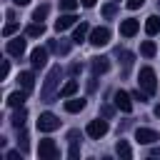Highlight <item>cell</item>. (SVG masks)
<instances>
[{
  "label": "cell",
  "instance_id": "6da1fadb",
  "mask_svg": "<svg viewBox=\"0 0 160 160\" xmlns=\"http://www.w3.org/2000/svg\"><path fill=\"white\" fill-rule=\"evenodd\" d=\"M60 75H62L60 65H52V68L48 70V78H45V85H42V92H40L45 102H50V100H52V95H55V88H58V82H60Z\"/></svg>",
  "mask_w": 160,
  "mask_h": 160
},
{
  "label": "cell",
  "instance_id": "7a4b0ae2",
  "mask_svg": "<svg viewBox=\"0 0 160 160\" xmlns=\"http://www.w3.org/2000/svg\"><path fill=\"white\" fill-rule=\"evenodd\" d=\"M138 80H140V88H142L148 95H152V92L158 90V78H155V70H152V68H140Z\"/></svg>",
  "mask_w": 160,
  "mask_h": 160
},
{
  "label": "cell",
  "instance_id": "3957f363",
  "mask_svg": "<svg viewBox=\"0 0 160 160\" xmlns=\"http://www.w3.org/2000/svg\"><path fill=\"white\" fill-rule=\"evenodd\" d=\"M38 155H40V160H58L60 158V148L55 145V140H40V145H38Z\"/></svg>",
  "mask_w": 160,
  "mask_h": 160
},
{
  "label": "cell",
  "instance_id": "277c9868",
  "mask_svg": "<svg viewBox=\"0 0 160 160\" xmlns=\"http://www.w3.org/2000/svg\"><path fill=\"white\" fill-rule=\"evenodd\" d=\"M58 128H60L58 115H52V112H42V115L38 118V130H40V132H52V130H58Z\"/></svg>",
  "mask_w": 160,
  "mask_h": 160
},
{
  "label": "cell",
  "instance_id": "5b68a950",
  "mask_svg": "<svg viewBox=\"0 0 160 160\" xmlns=\"http://www.w3.org/2000/svg\"><path fill=\"white\" fill-rule=\"evenodd\" d=\"M112 102H115V108L122 110V112H130V110H132V95H128L125 90H115Z\"/></svg>",
  "mask_w": 160,
  "mask_h": 160
},
{
  "label": "cell",
  "instance_id": "8992f818",
  "mask_svg": "<svg viewBox=\"0 0 160 160\" xmlns=\"http://www.w3.org/2000/svg\"><path fill=\"white\" fill-rule=\"evenodd\" d=\"M90 42H92L95 48L108 45V42H110V30H108V28H92V30H90Z\"/></svg>",
  "mask_w": 160,
  "mask_h": 160
},
{
  "label": "cell",
  "instance_id": "52a82bcc",
  "mask_svg": "<svg viewBox=\"0 0 160 160\" xmlns=\"http://www.w3.org/2000/svg\"><path fill=\"white\" fill-rule=\"evenodd\" d=\"M85 132H88L92 140H100V138L108 132V122H105V120H90L88 128H85Z\"/></svg>",
  "mask_w": 160,
  "mask_h": 160
},
{
  "label": "cell",
  "instance_id": "ba28073f",
  "mask_svg": "<svg viewBox=\"0 0 160 160\" xmlns=\"http://www.w3.org/2000/svg\"><path fill=\"white\" fill-rule=\"evenodd\" d=\"M135 140H138L140 145H152V142L160 140V135H158L155 130H150V128H138V130H135Z\"/></svg>",
  "mask_w": 160,
  "mask_h": 160
},
{
  "label": "cell",
  "instance_id": "9c48e42d",
  "mask_svg": "<svg viewBox=\"0 0 160 160\" xmlns=\"http://www.w3.org/2000/svg\"><path fill=\"white\" fill-rule=\"evenodd\" d=\"M5 50H8V55H12V58H22V52H25V40H22V38H12V40H8Z\"/></svg>",
  "mask_w": 160,
  "mask_h": 160
},
{
  "label": "cell",
  "instance_id": "30bf717a",
  "mask_svg": "<svg viewBox=\"0 0 160 160\" xmlns=\"http://www.w3.org/2000/svg\"><path fill=\"white\" fill-rule=\"evenodd\" d=\"M30 62H32L35 70L45 68V62H48V48H35V50L30 52Z\"/></svg>",
  "mask_w": 160,
  "mask_h": 160
},
{
  "label": "cell",
  "instance_id": "8fae6325",
  "mask_svg": "<svg viewBox=\"0 0 160 160\" xmlns=\"http://www.w3.org/2000/svg\"><path fill=\"white\" fill-rule=\"evenodd\" d=\"M75 20H78V18H75L72 12H62V15L55 20V30H58V32H62V30L72 28V25H75Z\"/></svg>",
  "mask_w": 160,
  "mask_h": 160
},
{
  "label": "cell",
  "instance_id": "7c38bea8",
  "mask_svg": "<svg viewBox=\"0 0 160 160\" xmlns=\"http://www.w3.org/2000/svg\"><path fill=\"white\" fill-rule=\"evenodd\" d=\"M138 30H140V22H138V20H132V18H128V20H122V22H120V35H125V38H132Z\"/></svg>",
  "mask_w": 160,
  "mask_h": 160
},
{
  "label": "cell",
  "instance_id": "4fadbf2b",
  "mask_svg": "<svg viewBox=\"0 0 160 160\" xmlns=\"http://www.w3.org/2000/svg\"><path fill=\"white\" fill-rule=\"evenodd\" d=\"M90 68H92V75H102V72H108V70H110V60H108L105 55H100V58H92Z\"/></svg>",
  "mask_w": 160,
  "mask_h": 160
},
{
  "label": "cell",
  "instance_id": "5bb4252c",
  "mask_svg": "<svg viewBox=\"0 0 160 160\" xmlns=\"http://www.w3.org/2000/svg\"><path fill=\"white\" fill-rule=\"evenodd\" d=\"M18 80H20V88H22L25 92H32V88H35V75H32L30 70L20 72V75H18Z\"/></svg>",
  "mask_w": 160,
  "mask_h": 160
},
{
  "label": "cell",
  "instance_id": "9a60e30c",
  "mask_svg": "<svg viewBox=\"0 0 160 160\" xmlns=\"http://www.w3.org/2000/svg\"><path fill=\"white\" fill-rule=\"evenodd\" d=\"M28 95H30V92H25V90H15V92L8 95V105H10V108H22V102L28 100Z\"/></svg>",
  "mask_w": 160,
  "mask_h": 160
},
{
  "label": "cell",
  "instance_id": "2e32d148",
  "mask_svg": "<svg viewBox=\"0 0 160 160\" xmlns=\"http://www.w3.org/2000/svg\"><path fill=\"white\" fill-rule=\"evenodd\" d=\"M88 35H90V25H88V22H80V25L75 28V32H72V42L80 45V42L88 40Z\"/></svg>",
  "mask_w": 160,
  "mask_h": 160
},
{
  "label": "cell",
  "instance_id": "e0dca14e",
  "mask_svg": "<svg viewBox=\"0 0 160 160\" xmlns=\"http://www.w3.org/2000/svg\"><path fill=\"white\" fill-rule=\"evenodd\" d=\"M48 50H52L55 55H68L70 52V42H65V40H50Z\"/></svg>",
  "mask_w": 160,
  "mask_h": 160
},
{
  "label": "cell",
  "instance_id": "ac0fdd59",
  "mask_svg": "<svg viewBox=\"0 0 160 160\" xmlns=\"http://www.w3.org/2000/svg\"><path fill=\"white\" fill-rule=\"evenodd\" d=\"M85 108V100L82 98H65V110L68 112H80Z\"/></svg>",
  "mask_w": 160,
  "mask_h": 160
},
{
  "label": "cell",
  "instance_id": "d6986e66",
  "mask_svg": "<svg viewBox=\"0 0 160 160\" xmlns=\"http://www.w3.org/2000/svg\"><path fill=\"white\" fill-rule=\"evenodd\" d=\"M145 32H148V35H158V32H160V18H158V15H150V18L145 20Z\"/></svg>",
  "mask_w": 160,
  "mask_h": 160
},
{
  "label": "cell",
  "instance_id": "ffe728a7",
  "mask_svg": "<svg viewBox=\"0 0 160 160\" xmlns=\"http://www.w3.org/2000/svg\"><path fill=\"white\" fill-rule=\"evenodd\" d=\"M25 35H28V38H40V35H45V25H42V22H32V25L25 28Z\"/></svg>",
  "mask_w": 160,
  "mask_h": 160
},
{
  "label": "cell",
  "instance_id": "44dd1931",
  "mask_svg": "<svg viewBox=\"0 0 160 160\" xmlns=\"http://www.w3.org/2000/svg\"><path fill=\"white\" fill-rule=\"evenodd\" d=\"M75 92H78V80H68L60 90V98H72Z\"/></svg>",
  "mask_w": 160,
  "mask_h": 160
},
{
  "label": "cell",
  "instance_id": "7402d4cb",
  "mask_svg": "<svg viewBox=\"0 0 160 160\" xmlns=\"http://www.w3.org/2000/svg\"><path fill=\"white\" fill-rule=\"evenodd\" d=\"M25 120H28V112H25V108H20V110H15V115L10 118V122H12V125H15L18 130H20L22 125H25Z\"/></svg>",
  "mask_w": 160,
  "mask_h": 160
},
{
  "label": "cell",
  "instance_id": "603a6c76",
  "mask_svg": "<svg viewBox=\"0 0 160 160\" xmlns=\"http://www.w3.org/2000/svg\"><path fill=\"white\" fill-rule=\"evenodd\" d=\"M115 150H118V155H120L122 160H130V158H132V150H130V145H128L125 140H118Z\"/></svg>",
  "mask_w": 160,
  "mask_h": 160
},
{
  "label": "cell",
  "instance_id": "cb8c5ba5",
  "mask_svg": "<svg viewBox=\"0 0 160 160\" xmlns=\"http://www.w3.org/2000/svg\"><path fill=\"white\" fill-rule=\"evenodd\" d=\"M140 52H142L145 58H152V55L158 52V48H155V42H152V40H145V42L140 45Z\"/></svg>",
  "mask_w": 160,
  "mask_h": 160
},
{
  "label": "cell",
  "instance_id": "d4e9b609",
  "mask_svg": "<svg viewBox=\"0 0 160 160\" xmlns=\"http://www.w3.org/2000/svg\"><path fill=\"white\" fill-rule=\"evenodd\" d=\"M45 18H48V5H40V8L32 10V20H35V22H42Z\"/></svg>",
  "mask_w": 160,
  "mask_h": 160
},
{
  "label": "cell",
  "instance_id": "484cf974",
  "mask_svg": "<svg viewBox=\"0 0 160 160\" xmlns=\"http://www.w3.org/2000/svg\"><path fill=\"white\" fill-rule=\"evenodd\" d=\"M78 2H80V0H60V10H65V12H72V10L78 8Z\"/></svg>",
  "mask_w": 160,
  "mask_h": 160
},
{
  "label": "cell",
  "instance_id": "4316f807",
  "mask_svg": "<svg viewBox=\"0 0 160 160\" xmlns=\"http://www.w3.org/2000/svg\"><path fill=\"white\" fill-rule=\"evenodd\" d=\"M102 15H105V18H115V15H118V8L110 2V5H105V8H102Z\"/></svg>",
  "mask_w": 160,
  "mask_h": 160
},
{
  "label": "cell",
  "instance_id": "83f0119b",
  "mask_svg": "<svg viewBox=\"0 0 160 160\" xmlns=\"http://www.w3.org/2000/svg\"><path fill=\"white\" fill-rule=\"evenodd\" d=\"M18 28H20V25H18V22H8V25H5V28H2V35H5V38H10V35H12V32H15V30H18Z\"/></svg>",
  "mask_w": 160,
  "mask_h": 160
},
{
  "label": "cell",
  "instance_id": "f1b7e54d",
  "mask_svg": "<svg viewBox=\"0 0 160 160\" xmlns=\"http://www.w3.org/2000/svg\"><path fill=\"white\" fill-rule=\"evenodd\" d=\"M132 100H138V102H148V92H145V90H140V88H138V90H135V92H132Z\"/></svg>",
  "mask_w": 160,
  "mask_h": 160
},
{
  "label": "cell",
  "instance_id": "f546056e",
  "mask_svg": "<svg viewBox=\"0 0 160 160\" xmlns=\"http://www.w3.org/2000/svg\"><path fill=\"white\" fill-rule=\"evenodd\" d=\"M18 145H20V150H22V152H28V135H25V132H20V140H18Z\"/></svg>",
  "mask_w": 160,
  "mask_h": 160
},
{
  "label": "cell",
  "instance_id": "4dcf8cb0",
  "mask_svg": "<svg viewBox=\"0 0 160 160\" xmlns=\"http://www.w3.org/2000/svg\"><path fill=\"white\" fill-rule=\"evenodd\" d=\"M145 5V0H128V8L130 10H138V8H142Z\"/></svg>",
  "mask_w": 160,
  "mask_h": 160
},
{
  "label": "cell",
  "instance_id": "1f68e13d",
  "mask_svg": "<svg viewBox=\"0 0 160 160\" xmlns=\"http://www.w3.org/2000/svg\"><path fill=\"white\" fill-rule=\"evenodd\" d=\"M8 72H10V62H8V60H2V70H0V75H2V80L8 78Z\"/></svg>",
  "mask_w": 160,
  "mask_h": 160
},
{
  "label": "cell",
  "instance_id": "d6a6232c",
  "mask_svg": "<svg viewBox=\"0 0 160 160\" xmlns=\"http://www.w3.org/2000/svg\"><path fill=\"white\" fill-rule=\"evenodd\" d=\"M20 152H22V150H20ZM20 152H18V150H8L5 158H8V160H20Z\"/></svg>",
  "mask_w": 160,
  "mask_h": 160
},
{
  "label": "cell",
  "instance_id": "836d02e7",
  "mask_svg": "<svg viewBox=\"0 0 160 160\" xmlns=\"http://www.w3.org/2000/svg\"><path fill=\"white\" fill-rule=\"evenodd\" d=\"M80 70H82V65H80V62H72V65H70V72H72V75H78Z\"/></svg>",
  "mask_w": 160,
  "mask_h": 160
},
{
  "label": "cell",
  "instance_id": "e575fe53",
  "mask_svg": "<svg viewBox=\"0 0 160 160\" xmlns=\"http://www.w3.org/2000/svg\"><path fill=\"white\" fill-rule=\"evenodd\" d=\"M102 115H105V118H112V108H110V105H102Z\"/></svg>",
  "mask_w": 160,
  "mask_h": 160
},
{
  "label": "cell",
  "instance_id": "d590c367",
  "mask_svg": "<svg viewBox=\"0 0 160 160\" xmlns=\"http://www.w3.org/2000/svg\"><path fill=\"white\" fill-rule=\"evenodd\" d=\"M95 2H98V0H80V5H82V8H92Z\"/></svg>",
  "mask_w": 160,
  "mask_h": 160
},
{
  "label": "cell",
  "instance_id": "8d00e7d4",
  "mask_svg": "<svg viewBox=\"0 0 160 160\" xmlns=\"http://www.w3.org/2000/svg\"><path fill=\"white\" fill-rule=\"evenodd\" d=\"M152 112H155V118H160V102L155 105V110H152Z\"/></svg>",
  "mask_w": 160,
  "mask_h": 160
},
{
  "label": "cell",
  "instance_id": "74e56055",
  "mask_svg": "<svg viewBox=\"0 0 160 160\" xmlns=\"http://www.w3.org/2000/svg\"><path fill=\"white\" fill-rule=\"evenodd\" d=\"M12 2H15V5H28L30 0H12Z\"/></svg>",
  "mask_w": 160,
  "mask_h": 160
}]
</instances>
